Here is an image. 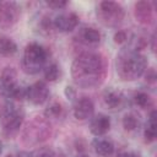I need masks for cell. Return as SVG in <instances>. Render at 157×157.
I'll use <instances>...</instances> for the list:
<instances>
[{"instance_id":"cell-1","label":"cell","mask_w":157,"mask_h":157,"mask_svg":"<svg viewBox=\"0 0 157 157\" xmlns=\"http://www.w3.org/2000/svg\"><path fill=\"white\" fill-rule=\"evenodd\" d=\"M71 76L78 87L93 88L99 86L105 77L104 58L91 52L80 54L71 65Z\"/></svg>"},{"instance_id":"cell-2","label":"cell","mask_w":157,"mask_h":157,"mask_svg":"<svg viewBox=\"0 0 157 157\" xmlns=\"http://www.w3.org/2000/svg\"><path fill=\"white\" fill-rule=\"evenodd\" d=\"M115 67L121 80L135 81L147 70V60L140 52L131 48H124L117 55Z\"/></svg>"},{"instance_id":"cell-3","label":"cell","mask_w":157,"mask_h":157,"mask_svg":"<svg viewBox=\"0 0 157 157\" xmlns=\"http://www.w3.org/2000/svg\"><path fill=\"white\" fill-rule=\"evenodd\" d=\"M48 53L44 47L38 43H29L22 55V69L28 75H36L42 71L47 65Z\"/></svg>"},{"instance_id":"cell-4","label":"cell","mask_w":157,"mask_h":157,"mask_svg":"<svg viewBox=\"0 0 157 157\" xmlns=\"http://www.w3.org/2000/svg\"><path fill=\"white\" fill-rule=\"evenodd\" d=\"M25 113L12 102H6L0 109V124L6 136L11 137L20 131Z\"/></svg>"},{"instance_id":"cell-5","label":"cell","mask_w":157,"mask_h":157,"mask_svg":"<svg viewBox=\"0 0 157 157\" xmlns=\"http://www.w3.org/2000/svg\"><path fill=\"white\" fill-rule=\"evenodd\" d=\"M124 9L115 1H102L97 9V16L99 21L108 27H117L124 20Z\"/></svg>"},{"instance_id":"cell-6","label":"cell","mask_w":157,"mask_h":157,"mask_svg":"<svg viewBox=\"0 0 157 157\" xmlns=\"http://www.w3.org/2000/svg\"><path fill=\"white\" fill-rule=\"evenodd\" d=\"M16 71L12 67H5L0 76L1 94L11 99L26 98V88H22L16 81Z\"/></svg>"},{"instance_id":"cell-7","label":"cell","mask_w":157,"mask_h":157,"mask_svg":"<svg viewBox=\"0 0 157 157\" xmlns=\"http://www.w3.org/2000/svg\"><path fill=\"white\" fill-rule=\"evenodd\" d=\"M50 135V125L43 119L32 120L23 131V141L27 145H37Z\"/></svg>"},{"instance_id":"cell-8","label":"cell","mask_w":157,"mask_h":157,"mask_svg":"<svg viewBox=\"0 0 157 157\" xmlns=\"http://www.w3.org/2000/svg\"><path fill=\"white\" fill-rule=\"evenodd\" d=\"M20 17V7L13 1H0V28L12 27Z\"/></svg>"},{"instance_id":"cell-9","label":"cell","mask_w":157,"mask_h":157,"mask_svg":"<svg viewBox=\"0 0 157 157\" xmlns=\"http://www.w3.org/2000/svg\"><path fill=\"white\" fill-rule=\"evenodd\" d=\"M26 98L36 105L45 103L49 98V88L43 81H37L26 88Z\"/></svg>"},{"instance_id":"cell-10","label":"cell","mask_w":157,"mask_h":157,"mask_svg":"<svg viewBox=\"0 0 157 157\" xmlns=\"http://www.w3.org/2000/svg\"><path fill=\"white\" fill-rule=\"evenodd\" d=\"M53 27L63 33H67L74 31L77 25H78V16L74 12H66V13H60L58 15L53 22H52Z\"/></svg>"},{"instance_id":"cell-11","label":"cell","mask_w":157,"mask_h":157,"mask_svg":"<svg viewBox=\"0 0 157 157\" xmlns=\"http://www.w3.org/2000/svg\"><path fill=\"white\" fill-rule=\"evenodd\" d=\"M93 112L94 104L88 97H81L74 104V117L78 120H87L92 118Z\"/></svg>"},{"instance_id":"cell-12","label":"cell","mask_w":157,"mask_h":157,"mask_svg":"<svg viewBox=\"0 0 157 157\" xmlns=\"http://www.w3.org/2000/svg\"><path fill=\"white\" fill-rule=\"evenodd\" d=\"M110 129V119L108 115L105 114H97L94 117L91 118V121H90V130L93 135L96 136H102L104 135L105 132H108Z\"/></svg>"},{"instance_id":"cell-13","label":"cell","mask_w":157,"mask_h":157,"mask_svg":"<svg viewBox=\"0 0 157 157\" xmlns=\"http://www.w3.org/2000/svg\"><path fill=\"white\" fill-rule=\"evenodd\" d=\"M135 18L144 25H148L153 20V7L148 1H139L135 4Z\"/></svg>"},{"instance_id":"cell-14","label":"cell","mask_w":157,"mask_h":157,"mask_svg":"<svg viewBox=\"0 0 157 157\" xmlns=\"http://www.w3.org/2000/svg\"><path fill=\"white\" fill-rule=\"evenodd\" d=\"M92 147L99 157H112L114 155V145L108 139L96 137L92 141Z\"/></svg>"},{"instance_id":"cell-15","label":"cell","mask_w":157,"mask_h":157,"mask_svg":"<svg viewBox=\"0 0 157 157\" xmlns=\"http://www.w3.org/2000/svg\"><path fill=\"white\" fill-rule=\"evenodd\" d=\"M78 38L82 43H85L86 45H97L101 42V33L99 31H97L96 28L92 27H85L80 31Z\"/></svg>"},{"instance_id":"cell-16","label":"cell","mask_w":157,"mask_h":157,"mask_svg":"<svg viewBox=\"0 0 157 157\" xmlns=\"http://www.w3.org/2000/svg\"><path fill=\"white\" fill-rule=\"evenodd\" d=\"M103 99H104V103H105L107 107H109L110 109H117L118 107L121 105V103L124 101V97L119 91L109 90V91L104 92Z\"/></svg>"},{"instance_id":"cell-17","label":"cell","mask_w":157,"mask_h":157,"mask_svg":"<svg viewBox=\"0 0 157 157\" xmlns=\"http://www.w3.org/2000/svg\"><path fill=\"white\" fill-rule=\"evenodd\" d=\"M156 110H151L145 130H144V136H145V141L146 142H152L156 140V132H157V128H156Z\"/></svg>"},{"instance_id":"cell-18","label":"cell","mask_w":157,"mask_h":157,"mask_svg":"<svg viewBox=\"0 0 157 157\" xmlns=\"http://www.w3.org/2000/svg\"><path fill=\"white\" fill-rule=\"evenodd\" d=\"M17 52L16 43L9 37H0V55L11 56Z\"/></svg>"},{"instance_id":"cell-19","label":"cell","mask_w":157,"mask_h":157,"mask_svg":"<svg viewBox=\"0 0 157 157\" xmlns=\"http://www.w3.org/2000/svg\"><path fill=\"white\" fill-rule=\"evenodd\" d=\"M132 101L140 108H147L152 104V99L150 94H147L146 92H136L132 97Z\"/></svg>"},{"instance_id":"cell-20","label":"cell","mask_w":157,"mask_h":157,"mask_svg":"<svg viewBox=\"0 0 157 157\" xmlns=\"http://www.w3.org/2000/svg\"><path fill=\"white\" fill-rule=\"evenodd\" d=\"M123 126L128 131H132L139 126V117L134 113H128L123 118Z\"/></svg>"},{"instance_id":"cell-21","label":"cell","mask_w":157,"mask_h":157,"mask_svg":"<svg viewBox=\"0 0 157 157\" xmlns=\"http://www.w3.org/2000/svg\"><path fill=\"white\" fill-rule=\"evenodd\" d=\"M60 76V69L55 63H52L44 67V77L47 81H55Z\"/></svg>"},{"instance_id":"cell-22","label":"cell","mask_w":157,"mask_h":157,"mask_svg":"<svg viewBox=\"0 0 157 157\" xmlns=\"http://www.w3.org/2000/svg\"><path fill=\"white\" fill-rule=\"evenodd\" d=\"M61 112H63L61 105L59 103H53L44 110V115L45 118H59Z\"/></svg>"},{"instance_id":"cell-23","label":"cell","mask_w":157,"mask_h":157,"mask_svg":"<svg viewBox=\"0 0 157 157\" xmlns=\"http://www.w3.org/2000/svg\"><path fill=\"white\" fill-rule=\"evenodd\" d=\"M34 157H65V156H64V153L54 151V150H52L49 147H43L39 151H37Z\"/></svg>"},{"instance_id":"cell-24","label":"cell","mask_w":157,"mask_h":157,"mask_svg":"<svg viewBox=\"0 0 157 157\" xmlns=\"http://www.w3.org/2000/svg\"><path fill=\"white\" fill-rule=\"evenodd\" d=\"M45 4L49 7H52V9L60 10V9H64L67 5V1H64V0H52V1H47Z\"/></svg>"},{"instance_id":"cell-25","label":"cell","mask_w":157,"mask_h":157,"mask_svg":"<svg viewBox=\"0 0 157 157\" xmlns=\"http://www.w3.org/2000/svg\"><path fill=\"white\" fill-rule=\"evenodd\" d=\"M128 40V34L124 32V31H118L115 34H114V42L118 43V44H121L124 42Z\"/></svg>"},{"instance_id":"cell-26","label":"cell","mask_w":157,"mask_h":157,"mask_svg":"<svg viewBox=\"0 0 157 157\" xmlns=\"http://www.w3.org/2000/svg\"><path fill=\"white\" fill-rule=\"evenodd\" d=\"M145 76H146V80L148 81V82H155V80H156V74H155V70L153 69H148L147 71H145Z\"/></svg>"},{"instance_id":"cell-27","label":"cell","mask_w":157,"mask_h":157,"mask_svg":"<svg viewBox=\"0 0 157 157\" xmlns=\"http://www.w3.org/2000/svg\"><path fill=\"white\" fill-rule=\"evenodd\" d=\"M118 157H140L137 153L135 152H131V151H126V152H121Z\"/></svg>"},{"instance_id":"cell-28","label":"cell","mask_w":157,"mask_h":157,"mask_svg":"<svg viewBox=\"0 0 157 157\" xmlns=\"http://www.w3.org/2000/svg\"><path fill=\"white\" fill-rule=\"evenodd\" d=\"M76 157H90L88 155H78V156H76Z\"/></svg>"},{"instance_id":"cell-29","label":"cell","mask_w":157,"mask_h":157,"mask_svg":"<svg viewBox=\"0 0 157 157\" xmlns=\"http://www.w3.org/2000/svg\"><path fill=\"white\" fill-rule=\"evenodd\" d=\"M1 151H2V144H1V141H0V153H1Z\"/></svg>"},{"instance_id":"cell-30","label":"cell","mask_w":157,"mask_h":157,"mask_svg":"<svg viewBox=\"0 0 157 157\" xmlns=\"http://www.w3.org/2000/svg\"><path fill=\"white\" fill-rule=\"evenodd\" d=\"M7 157H12V156H7Z\"/></svg>"}]
</instances>
